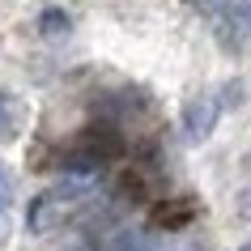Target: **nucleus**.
<instances>
[{"instance_id": "6", "label": "nucleus", "mask_w": 251, "mask_h": 251, "mask_svg": "<svg viewBox=\"0 0 251 251\" xmlns=\"http://www.w3.org/2000/svg\"><path fill=\"white\" fill-rule=\"evenodd\" d=\"M106 251H153V243H149L145 230L124 226V230H115V234H111V247H106Z\"/></svg>"}, {"instance_id": "3", "label": "nucleus", "mask_w": 251, "mask_h": 251, "mask_svg": "<svg viewBox=\"0 0 251 251\" xmlns=\"http://www.w3.org/2000/svg\"><path fill=\"white\" fill-rule=\"evenodd\" d=\"M77 149H85V153H94L98 162H111L124 153V136H119V128H111V124H90L85 132H81Z\"/></svg>"}, {"instance_id": "10", "label": "nucleus", "mask_w": 251, "mask_h": 251, "mask_svg": "<svg viewBox=\"0 0 251 251\" xmlns=\"http://www.w3.org/2000/svg\"><path fill=\"white\" fill-rule=\"evenodd\" d=\"M238 251H251V238H247V243H243V247H238Z\"/></svg>"}, {"instance_id": "4", "label": "nucleus", "mask_w": 251, "mask_h": 251, "mask_svg": "<svg viewBox=\"0 0 251 251\" xmlns=\"http://www.w3.org/2000/svg\"><path fill=\"white\" fill-rule=\"evenodd\" d=\"M196 217V204L187 196H175V200H158L153 204V213H149V222L158 226V230H166V234H175V230H183L187 222Z\"/></svg>"}, {"instance_id": "8", "label": "nucleus", "mask_w": 251, "mask_h": 251, "mask_svg": "<svg viewBox=\"0 0 251 251\" xmlns=\"http://www.w3.org/2000/svg\"><path fill=\"white\" fill-rule=\"evenodd\" d=\"M9 209H13V175L0 166V243L9 238Z\"/></svg>"}, {"instance_id": "2", "label": "nucleus", "mask_w": 251, "mask_h": 251, "mask_svg": "<svg viewBox=\"0 0 251 251\" xmlns=\"http://www.w3.org/2000/svg\"><path fill=\"white\" fill-rule=\"evenodd\" d=\"M68 213V200L60 196V192H43V196L30 200V213H26V226L30 234H47V230H55V226L64 222Z\"/></svg>"}, {"instance_id": "7", "label": "nucleus", "mask_w": 251, "mask_h": 251, "mask_svg": "<svg viewBox=\"0 0 251 251\" xmlns=\"http://www.w3.org/2000/svg\"><path fill=\"white\" fill-rule=\"evenodd\" d=\"M39 30H43V39H64L68 30H73V22H68V13H64V9H43Z\"/></svg>"}, {"instance_id": "1", "label": "nucleus", "mask_w": 251, "mask_h": 251, "mask_svg": "<svg viewBox=\"0 0 251 251\" xmlns=\"http://www.w3.org/2000/svg\"><path fill=\"white\" fill-rule=\"evenodd\" d=\"M217 115H222V102H217L213 94H196V98L183 106V136L192 145L209 141L213 128H217Z\"/></svg>"}, {"instance_id": "5", "label": "nucleus", "mask_w": 251, "mask_h": 251, "mask_svg": "<svg viewBox=\"0 0 251 251\" xmlns=\"http://www.w3.org/2000/svg\"><path fill=\"white\" fill-rule=\"evenodd\" d=\"M22 119H26V106L17 102L13 94L0 90V141H13L22 132Z\"/></svg>"}, {"instance_id": "9", "label": "nucleus", "mask_w": 251, "mask_h": 251, "mask_svg": "<svg viewBox=\"0 0 251 251\" xmlns=\"http://www.w3.org/2000/svg\"><path fill=\"white\" fill-rule=\"evenodd\" d=\"M64 251H98V247H94V243H85V238H77V243H68Z\"/></svg>"}, {"instance_id": "11", "label": "nucleus", "mask_w": 251, "mask_h": 251, "mask_svg": "<svg viewBox=\"0 0 251 251\" xmlns=\"http://www.w3.org/2000/svg\"><path fill=\"white\" fill-rule=\"evenodd\" d=\"M247 4H251V0H247Z\"/></svg>"}]
</instances>
